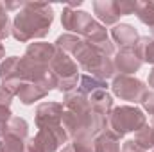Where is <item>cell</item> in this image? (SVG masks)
I'll return each instance as SVG.
<instances>
[{
  "mask_svg": "<svg viewBox=\"0 0 154 152\" xmlns=\"http://www.w3.org/2000/svg\"><path fill=\"white\" fill-rule=\"evenodd\" d=\"M142 106L145 108L147 113L154 116V91H147V95H145L143 100H142Z\"/></svg>",
  "mask_w": 154,
  "mask_h": 152,
  "instance_id": "cell-22",
  "label": "cell"
},
{
  "mask_svg": "<svg viewBox=\"0 0 154 152\" xmlns=\"http://www.w3.org/2000/svg\"><path fill=\"white\" fill-rule=\"evenodd\" d=\"M108 84L106 81H100L97 77H91V75H81L79 77V82H77V91L82 93V95H91L99 90H106Z\"/></svg>",
  "mask_w": 154,
  "mask_h": 152,
  "instance_id": "cell-14",
  "label": "cell"
},
{
  "mask_svg": "<svg viewBox=\"0 0 154 152\" xmlns=\"http://www.w3.org/2000/svg\"><path fill=\"white\" fill-rule=\"evenodd\" d=\"M61 152H77V150L74 149V145H72V143H68V145H65V149H63Z\"/></svg>",
  "mask_w": 154,
  "mask_h": 152,
  "instance_id": "cell-27",
  "label": "cell"
},
{
  "mask_svg": "<svg viewBox=\"0 0 154 152\" xmlns=\"http://www.w3.org/2000/svg\"><path fill=\"white\" fill-rule=\"evenodd\" d=\"M113 65L116 72H120L122 75H129L140 70L142 61L138 59L134 48H120V52H116L113 57Z\"/></svg>",
  "mask_w": 154,
  "mask_h": 152,
  "instance_id": "cell-7",
  "label": "cell"
},
{
  "mask_svg": "<svg viewBox=\"0 0 154 152\" xmlns=\"http://www.w3.org/2000/svg\"><path fill=\"white\" fill-rule=\"evenodd\" d=\"M151 127H152V131H154V116H152V123H151Z\"/></svg>",
  "mask_w": 154,
  "mask_h": 152,
  "instance_id": "cell-31",
  "label": "cell"
},
{
  "mask_svg": "<svg viewBox=\"0 0 154 152\" xmlns=\"http://www.w3.org/2000/svg\"><path fill=\"white\" fill-rule=\"evenodd\" d=\"M0 152H2V150H0Z\"/></svg>",
  "mask_w": 154,
  "mask_h": 152,
  "instance_id": "cell-33",
  "label": "cell"
},
{
  "mask_svg": "<svg viewBox=\"0 0 154 152\" xmlns=\"http://www.w3.org/2000/svg\"><path fill=\"white\" fill-rule=\"evenodd\" d=\"M111 90L118 99L122 100H127V102H142L143 97L147 95V86L140 81V79H134V77L129 75H118L113 79V84H111Z\"/></svg>",
  "mask_w": 154,
  "mask_h": 152,
  "instance_id": "cell-5",
  "label": "cell"
},
{
  "mask_svg": "<svg viewBox=\"0 0 154 152\" xmlns=\"http://www.w3.org/2000/svg\"><path fill=\"white\" fill-rule=\"evenodd\" d=\"M134 52L138 56V59L142 63H151L154 65V38H140L136 47H134Z\"/></svg>",
  "mask_w": 154,
  "mask_h": 152,
  "instance_id": "cell-16",
  "label": "cell"
},
{
  "mask_svg": "<svg viewBox=\"0 0 154 152\" xmlns=\"http://www.w3.org/2000/svg\"><path fill=\"white\" fill-rule=\"evenodd\" d=\"M72 57L84 72H88L91 77H97L100 81H106V79L113 77L116 72L113 59L99 54L95 48H91L88 43H84V39L79 45V48L74 52Z\"/></svg>",
  "mask_w": 154,
  "mask_h": 152,
  "instance_id": "cell-3",
  "label": "cell"
},
{
  "mask_svg": "<svg viewBox=\"0 0 154 152\" xmlns=\"http://www.w3.org/2000/svg\"><path fill=\"white\" fill-rule=\"evenodd\" d=\"M72 145L77 152H95V141L91 136H75L72 140Z\"/></svg>",
  "mask_w": 154,
  "mask_h": 152,
  "instance_id": "cell-20",
  "label": "cell"
},
{
  "mask_svg": "<svg viewBox=\"0 0 154 152\" xmlns=\"http://www.w3.org/2000/svg\"><path fill=\"white\" fill-rule=\"evenodd\" d=\"M9 36V18H7V11L5 5L0 4V41Z\"/></svg>",
  "mask_w": 154,
  "mask_h": 152,
  "instance_id": "cell-21",
  "label": "cell"
},
{
  "mask_svg": "<svg viewBox=\"0 0 154 152\" xmlns=\"http://www.w3.org/2000/svg\"><path fill=\"white\" fill-rule=\"evenodd\" d=\"M27 132H29L27 122L23 118H20V116H11V120L7 122V127H5V134L4 136H11V138L27 141Z\"/></svg>",
  "mask_w": 154,
  "mask_h": 152,
  "instance_id": "cell-13",
  "label": "cell"
},
{
  "mask_svg": "<svg viewBox=\"0 0 154 152\" xmlns=\"http://www.w3.org/2000/svg\"><path fill=\"white\" fill-rule=\"evenodd\" d=\"M54 54H56V45H50V43H31L25 50V57L47 66L50 65Z\"/></svg>",
  "mask_w": 154,
  "mask_h": 152,
  "instance_id": "cell-9",
  "label": "cell"
},
{
  "mask_svg": "<svg viewBox=\"0 0 154 152\" xmlns=\"http://www.w3.org/2000/svg\"><path fill=\"white\" fill-rule=\"evenodd\" d=\"M63 106L57 102H43L36 109V125L38 129H50L61 125Z\"/></svg>",
  "mask_w": 154,
  "mask_h": 152,
  "instance_id": "cell-6",
  "label": "cell"
},
{
  "mask_svg": "<svg viewBox=\"0 0 154 152\" xmlns=\"http://www.w3.org/2000/svg\"><path fill=\"white\" fill-rule=\"evenodd\" d=\"M111 36L115 39L116 45H120V48H134L138 43V32L134 27H131L129 23H120L111 29Z\"/></svg>",
  "mask_w": 154,
  "mask_h": 152,
  "instance_id": "cell-10",
  "label": "cell"
},
{
  "mask_svg": "<svg viewBox=\"0 0 154 152\" xmlns=\"http://www.w3.org/2000/svg\"><path fill=\"white\" fill-rule=\"evenodd\" d=\"M81 43H82V38H79L75 34H63L56 39V48L68 56H74V52L79 48Z\"/></svg>",
  "mask_w": 154,
  "mask_h": 152,
  "instance_id": "cell-17",
  "label": "cell"
},
{
  "mask_svg": "<svg viewBox=\"0 0 154 152\" xmlns=\"http://www.w3.org/2000/svg\"><path fill=\"white\" fill-rule=\"evenodd\" d=\"M88 99H90L91 111H95V113H99L108 118V114L111 113V109H113V97L106 90H99V91L88 95Z\"/></svg>",
  "mask_w": 154,
  "mask_h": 152,
  "instance_id": "cell-11",
  "label": "cell"
},
{
  "mask_svg": "<svg viewBox=\"0 0 154 152\" xmlns=\"http://www.w3.org/2000/svg\"><path fill=\"white\" fill-rule=\"evenodd\" d=\"M145 125H147V118L138 108L120 106V108H113L111 113L108 114L106 131L113 134L116 140H120L127 132H138Z\"/></svg>",
  "mask_w": 154,
  "mask_h": 152,
  "instance_id": "cell-2",
  "label": "cell"
},
{
  "mask_svg": "<svg viewBox=\"0 0 154 152\" xmlns=\"http://www.w3.org/2000/svg\"><path fill=\"white\" fill-rule=\"evenodd\" d=\"M48 91H45L43 88H39L34 82H23L16 93V97L23 102V104H32L36 100H41L43 97H47Z\"/></svg>",
  "mask_w": 154,
  "mask_h": 152,
  "instance_id": "cell-12",
  "label": "cell"
},
{
  "mask_svg": "<svg viewBox=\"0 0 154 152\" xmlns=\"http://www.w3.org/2000/svg\"><path fill=\"white\" fill-rule=\"evenodd\" d=\"M4 54H5V50H4V45H2V41H0V59L4 57Z\"/></svg>",
  "mask_w": 154,
  "mask_h": 152,
  "instance_id": "cell-30",
  "label": "cell"
},
{
  "mask_svg": "<svg viewBox=\"0 0 154 152\" xmlns=\"http://www.w3.org/2000/svg\"><path fill=\"white\" fill-rule=\"evenodd\" d=\"M149 86L154 88V68H152V72H151V75H149Z\"/></svg>",
  "mask_w": 154,
  "mask_h": 152,
  "instance_id": "cell-29",
  "label": "cell"
},
{
  "mask_svg": "<svg viewBox=\"0 0 154 152\" xmlns=\"http://www.w3.org/2000/svg\"><path fill=\"white\" fill-rule=\"evenodd\" d=\"M152 152H154V150H152Z\"/></svg>",
  "mask_w": 154,
  "mask_h": 152,
  "instance_id": "cell-34",
  "label": "cell"
},
{
  "mask_svg": "<svg viewBox=\"0 0 154 152\" xmlns=\"http://www.w3.org/2000/svg\"><path fill=\"white\" fill-rule=\"evenodd\" d=\"M52 20H54V13L48 4L23 2L22 9L14 16L11 32L18 41H31L34 38H43L48 32Z\"/></svg>",
  "mask_w": 154,
  "mask_h": 152,
  "instance_id": "cell-1",
  "label": "cell"
},
{
  "mask_svg": "<svg viewBox=\"0 0 154 152\" xmlns=\"http://www.w3.org/2000/svg\"><path fill=\"white\" fill-rule=\"evenodd\" d=\"M61 23L65 29L77 32V36L82 39L90 38L93 32H97L102 27L99 22L93 20L91 14H88L86 11H74V7H70V5L65 7L63 16H61Z\"/></svg>",
  "mask_w": 154,
  "mask_h": 152,
  "instance_id": "cell-4",
  "label": "cell"
},
{
  "mask_svg": "<svg viewBox=\"0 0 154 152\" xmlns=\"http://www.w3.org/2000/svg\"><path fill=\"white\" fill-rule=\"evenodd\" d=\"M134 143H136L143 152L154 150V131H152V127H149V125L142 127V129L136 132V136H134Z\"/></svg>",
  "mask_w": 154,
  "mask_h": 152,
  "instance_id": "cell-18",
  "label": "cell"
},
{
  "mask_svg": "<svg viewBox=\"0 0 154 152\" xmlns=\"http://www.w3.org/2000/svg\"><path fill=\"white\" fill-rule=\"evenodd\" d=\"M11 102H13V95H11L5 88L0 86V108H9Z\"/></svg>",
  "mask_w": 154,
  "mask_h": 152,
  "instance_id": "cell-24",
  "label": "cell"
},
{
  "mask_svg": "<svg viewBox=\"0 0 154 152\" xmlns=\"http://www.w3.org/2000/svg\"><path fill=\"white\" fill-rule=\"evenodd\" d=\"M134 13L138 14L140 22H143L151 29L154 27V2H136Z\"/></svg>",
  "mask_w": 154,
  "mask_h": 152,
  "instance_id": "cell-19",
  "label": "cell"
},
{
  "mask_svg": "<svg viewBox=\"0 0 154 152\" xmlns=\"http://www.w3.org/2000/svg\"><path fill=\"white\" fill-rule=\"evenodd\" d=\"M93 141H95V152H120V143H118L120 140H116L106 129Z\"/></svg>",
  "mask_w": 154,
  "mask_h": 152,
  "instance_id": "cell-15",
  "label": "cell"
},
{
  "mask_svg": "<svg viewBox=\"0 0 154 152\" xmlns=\"http://www.w3.org/2000/svg\"><path fill=\"white\" fill-rule=\"evenodd\" d=\"M23 152H45V150H43V147L39 145V141L36 140V136H34V138H29V140L25 141Z\"/></svg>",
  "mask_w": 154,
  "mask_h": 152,
  "instance_id": "cell-23",
  "label": "cell"
},
{
  "mask_svg": "<svg viewBox=\"0 0 154 152\" xmlns=\"http://www.w3.org/2000/svg\"><path fill=\"white\" fill-rule=\"evenodd\" d=\"M152 38H154V27H152Z\"/></svg>",
  "mask_w": 154,
  "mask_h": 152,
  "instance_id": "cell-32",
  "label": "cell"
},
{
  "mask_svg": "<svg viewBox=\"0 0 154 152\" xmlns=\"http://www.w3.org/2000/svg\"><path fill=\"white\" fill-rule=\"evenodd\" d=\"M5 127H7V123H2V122H0V140H2L4 134H5Z\"/></svg>",
  "mask_w": 154,
  "mask_h": 152,
  "instance_id": "cell-28",
  "label": "cell"
},
{
  "mask_svg": "<svg viewBox=\"0 0 154 152\" xmlns=\"http://www.w3.org/2000/svg\"><path fill=\"white\" fill-rule=\"evenodd\" d=\"M93 11H95L97 18L106 25H115L118 18L122 16L120 9H118V0H95Z\"/></svg>",
  "mask_w": 154,
  "mask_h": 152,
  "instance_id": "cell-8",
  "label": "cell"
},
{
  "mask_svg": "<svg viewBox=\"0 0 154 152\" xmlns=\"http://www.w3.org/2000/svg\"><path fill=\"white\" fill-rule=\"evenodd\" d=\"M9 120H11V109L9 108H0V122L7 123Z\"/></svg>",
  "mask_w": 154,
  "mask_h": 152,
  "instance_id": "cell-26",
  "label": "cell"
},
{
  "mask_svg": "<svg viewBox=\"0 0 154 152\" xmlns=\"http://www.w3.org/2000/svg\"><path fill=\"white\" fill-rule=\"evenodd\" d=\"M122 152H143V150L134 143V140H127V141H124V145H122Z\"/></svg>",
  "mask_w": 154,
  "mask_h": 152,
  "instance_id": "cell-25",
  "label": "cell"
}]
</instances>
